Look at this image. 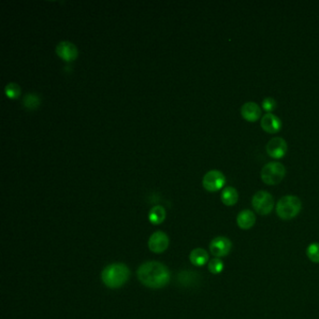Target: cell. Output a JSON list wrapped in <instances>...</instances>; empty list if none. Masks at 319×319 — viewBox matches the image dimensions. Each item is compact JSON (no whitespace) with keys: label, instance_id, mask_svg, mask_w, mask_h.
<instances>
[{"label":"cell","instance_id":"obj_1","mask_svg":"<svg viewBox=\"0 0 319 319\" xmlns=\"http://www.w3.org/2000/svg\"><path fill=\"white\" fill-rule=\"evenodd\" d=\"M137 276L140 282L150 288H162L170 281L168 268L158 261H149L142 264Z\"/></svg>","mask_w":319,"mask_h":319},{"label":"cell","instance_id":"obj_2","mask_svg":"<svg viewBox=\"0 0 319 319\" xmlns=\"http://www.w3.org/2000/svg\"><path fill=\"white\" fill-rule=\"evenodd\" d=\"M130 270L123 263L110 264L102 270V282L110 288H119L128 282Z\"/></svg>","mask_w":319,"mask_h":319},{"label":"cell","instance_id":"obj_3","mask_svg":"<svg viewBox=\"0 0 319 319\" xmlns=\"http://www.w3.org/2000/svg\"><path fill=\"white\" fill-rule=\"evenodd\" d=\"M302 202L296 196L288 195L279 200L276 205V214L283 220L296 218L302 210Z\"/></svg>","mask_w":319,"mask_h":319},{"label":"cell","instance_id":"obj_4","mask_svg":"<svg viewBox=\"0 0 319 319\" xmlns=\"http://www.w3.org/2000/svg\"><path fill=\"white\" fill-rule=\"evenodd\" d=\"M286 172V168L282 163L270 162L262 168L261 179L266 184L276 186L283 181Z\"/></svg>","mask_w":319,"mask_h":319},{"label":"cell","instance_id":"obj_5","mask_svg":"<svg viewBox=\"0 0 319 319\" xmlns=\"http://www.w3.org/2000/svg\"><path fill=\"white\" fill-rule=\"evenodd\" d=\"M252 205L258 214L261 216H268L274 210V200L268 192L260 190L253 196Z\"/></svg>","mask_w":319,"mask_h":319},{"label":"cell","instance_id":"obj_6","mask_svg":"<svg viewBox=\"0 0 319 319\" xmlns=\"http://www.w3.org/2000/svg\"><path fill=\"white\" fill-rule=\"evenodd\" d=\"M225 184V175L218 170H212L203 176V188L207 191L216 192L222 188Z\"/></svg>","mask_w":319,"mask_h":319},{"label":"cell","instance_id":"obj_7","mask_svg":"<svg viewBox=\"0 0 319 319\" xmlns=\"http://www.w3.org/2000/svg\"><path fill=\"white\" fill-rule=\"evenodd\" d=\"M266 151L268 156L274 160L283 158L288 152V144L281 137L272 138L266 145Z\"/></svg>","mask_w":319,"mask_h":319},{"label":"cell","instance_id":"obj_8","mask_svg":"<svg viewBox=\"0 0 319 319\" xmlns=\"http://www.w3.org/2000/svg\"><path fill=\"white\" fill-rule=\"evenodd\" d=\"M232 249V240L226 237L219 236L210 242V253L216 258H222L228 256L230 253Z\"/></svg>","mask_w":319,"mask_h":319},{"label":"cell","instance_id":"obj_9","mask_svg":"<svg viewBox=\"0 0 319 319\" xmlns=\"http://www.w3.org/2000/svg\"><path fill=\"white\" fill-rule=\"evenodd\" d=\"M170 244V240L167 234L163 232H156L152 234L148 240V247L156 254H161L165 252Z\"/></svg>","mask_w":319,"mask_h":319},{"label":"cell","instance_id":"obj_10","mask_svg":"<svg viewBox=\"0 0 319 319\" xmlns=\"http://www.w3.org/2000/svg\"><path fill=\"white\" fill-rule=\"evenodd\" d=\"M260 124L262 130L270 134H274L282 130L281 119L272 112L266 114L262 117Z\"/></svg>","mask_w":319,"mask_h":319},{"label":"cell","instance_id":"obj_11","mask_svg":"<svg viewBox=\"0 0 319 319\" xmlns=\"http://www.w3.org/2000/svg\"><path fill=\"white\" fill-rule=\"evenodd\" d=\"M240 114L248 122H256L261 116L260 107L256 102H246L242 106Z\"/></svg>","mask_w":319,"mask_h":319},{"label":"cell","instance_id":"obj_12","mask_svg":"<svg viewBox=\"0 0 319 319\" xmlns=\"http://www.w3.org/2000/svg\"><path fill=\"white\" fill-rule=\"evenodd\" d=\"M56 52L60 58L66 61L73 60L78 54V50L74 44L68 40L60 42L56 46Z\"/></svg>","mask_w":319,"mask_h":319},{"label":"cell","instance_id":"obj_13","mask_svg":"<svg viewBox=\"0 0 319 319\" xmlns=\"http://www.w3.org/2000/svg\"><path fill=\"white\" fill-rule=\"evenodd\" d=\"M256 214L252 210H244L242 212H240L239 214L237 216V225L239 226L240 228L242 230H250L251 228L254 226L256 224Z\"/></svg>","mask_w":319,"mask_h":319},{"label":"cell","instance_id":"obj_14","mask_svg":"<svg viewBox=\"0 0 319 319\" xmlns=\"http://www.w3.org/2000/svg\"><path fill=\"white\" fill-rule=\"evenodd\" d=\"M189 260L196 267H202L209 261V254L202 248H196L191 251Z\"/></svg>","mask_w":319,"mask_h":319},{"label":"cell","instance_id":"obj_15","mask_svg":"<svg viewBox=\"0 0 319 319\" xmlns=\"http://www.w3.org/2000/svg\"><path fill=\"white\" fill-rule=\"evenodd\" d=\"M239 200L238 191L232 186H226L221 193V200L226 206L235 205Z\"/></svg>","mask_w":319,"mask_h":319},{"label":"cell","instance_id":"obj_16","mask_svg":"<svg viewBox=\"0 0 319 319\" xmlns=\"http://www.w3.org/2000/svg\"><path fill=\"white\" fill-rule=\"evenodd\" d=\"M148 218L154 225H160L166 218V210L160 205L154 206L149 212Z\"/></svg>","mask_w":319,"mask_h":319},{"label":"cell","instance_id":"obj_17","mask_svg":"<svg viewBox=\"0 0 319 319\" xmlns=\"http://www.w3.org/2000/svg\"><path fill=\"white\" fill-rule=\"evenodd\" d=\"M40 104V98L35 93H29L26 94L22 100V105L24 108L28 110L36 109Z\"/></svg>","mask_w":319,"mask_h":319},{"label":"cell","instance_id":"obj_18","mask_svg":"<svg viewBox=\"0 0 319 319\" xmlns=\"http://www.w3.org/2000/svg\"><path fill=\"white\" fill-rule=\"evenodd\" d=\"M306 254L308 258L314 263H319V244L312 242L306 249Z\"/></svg>","mask_w":319,"mask_h":319},{"label":"cell","instance_id":"obj_19","mask_svg":"<svg viewBox=\"0 0 319 319\" xmlns=\"http://www.w3.org/2000/svg\"><path fill=\"white\" fill-rule=\"evenodd\" d=\"M208 268L210 270V274H219L223 272L224 270V262L221 260L220 258H212L209 261V264H208Z\"/></svg>","mask_w":319,"mask_h":319},{"label":"cell","instance_id":"obj_20","mask_svg":"<svg viewBox=\"0 0 319 319\" xmlns=\"http://www.w3.org/2000/svg\"><path fill=\"white\" fill-rule=\"evenodd\" d=\"M5 93L10 98H17L21 94V88L15 82H10L5 86Z\"/></svg>","mask_w":319,"mask_h":319},{"label":"cell","instance_id":"obj_21","mask_svg":"<svg viewBox=\"0 0 319 319\" xmlns=\"http://www.w3.org/2000/svg\"><path fill=\"white\" fill-rule=\"evenodd\" d=\"M276 107H277V102L272 96L265 98L262 102V108L265 112H267V114H270L272 110L276 109Z\"/></svg>","mask_w":319,"mask_h":319}]
</instances>
